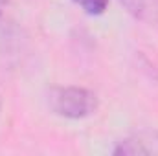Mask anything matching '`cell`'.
Masks as SVG:
<instances>
[{"label": "cell", "instance_id": "obj_1", "mask_svg": "<svg viewBox=\"0 0 158 156\" xmlns=\"http://www.w3.org/2000/svg\"><path fill=\"white\" fill-rule=\"evenodd\" d=\"M48 105L53 114L66 119H83L96 112L98 97L81 86H57L50 90Z\"/></svg>", "mask_w": 158, "mask_h": 156}, {"label": "cell", "instance_id": "obj_2", "mask_svg": "<svg viewBox=\"0 0 158 156\" xmlns=\"http://www.w3.org/2000/svg\"><path fill=\"white\" fill-rule=\"evenodd\" d=\"M116 156H158V130H142L121 140L112 151Z\"/></svg>", "mask_w": 158, "mask_h": 156}, {"label": "cell", "instance_id": "obj_3", "mask_svg": "<svg viewBox=\"0 0 158 156\" xmlns=\"http://www.w3.org/2000/svg\"><path fill=\"white\" fill-rule=\"evenodd\" d=\"M119 4L138 20L158 22V0H119Z\"/></svg>", "mask_w": 158, "mask_h": 156}, {"label": "cell", "instance_id": "obj_4", "mask_svg": "<svg viewBox=\"0 0 158 156\" xmlns=\"http://www.w3.org/2000/svg\"><path fill=\"white\" fill-rule=\"evenodd\" d=\"M79 7L86 13V15H101L105 13L109 0H74Z\"/></svg>", "mask_w": 158, "mask_h": 156}, {"label": "cell", "instance_id": "obj_5", "mask_svg": "<svg viewBox=\"0 0 158 156\" xmlns=\"http://www.w3.org/2000/svg\"><path fill=\"white\" fill-rule=\"evenodd\" d=\"M6 4V0H0V9H2V6Z\"/></svg>", "mask_w": 158, "mask_h": 156}, {"label": "cell", "instance_id": "obj_6", "mask_svg": "<svg viewBox=\"0 0 158 156\" xmlns=\"http://www.w3.org/2000/svg\"><path fill=\"white\" fill-rule=\"evenodd\" d=\"M0 110H2V99H0Z\"/></svg>", "mask_w": 158, "mask_h": 156}]
</instances>
